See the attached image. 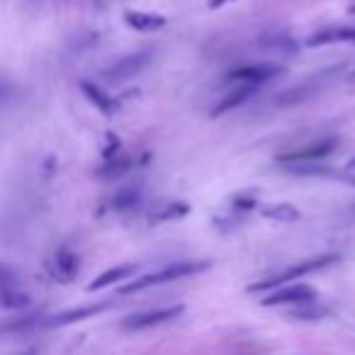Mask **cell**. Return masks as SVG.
Instances as JSON below:
<instances>
[{
	"mask_svg": "<svg viewBox=\"0 0 355 355\" xmlns=\"http://www.w3.org/2000/svg\"><path fill=\"white\" fill-rule=\"evenodd\" d=\"M309 304H297V309L292 311V316H295V319H321V316L326 314L324 309H316V306H309Z\"/></svg>",
	"mask_w": 355,
	"mask_h": 355,
	"instance_id": "cell-22",
	"label": "cell"
},
{
	"mask_svg": "<svg viewBox=\"0 0 355 355\" xmlns=\"http://www.w3.org/2000/svg\"><path fill=\"white\" fill-rule=\"evenodd\" d=\"M261 44L270 46V49L280 51V54H295L297 51V44L292 42V37H287V35H266L261 40Z\"/></svg>",
	"mask_w": 355,
	"mask_h": 355,
	"instance_id": "cell-20",
	"label": "cell"
},
{
	"mask_svg": "<svg viewBox=\"0 0 355 355\" xmlns=\"http://www.w3.org/2000/svg\"><path fill=\"white\" fill-rule=\"evenodd\" d=\"M348 171H355V158H350L348 161Z\"/></svg>",
	"mask_w": 355,
	"mask_h": 355,
	"instance_id": "cell-27",
	"label": "cell"
},
{
	"mask_svg": "<svg viewBox=\"0 0 355 355\" xmlns=\"http://www.w3.org/2000/svg\"><path fill=\"white\" fill-rule=\"evenodd\" d=\"M338 146V139L336 137H326V139H319V141H311L306 146H300L290 153H280L277 161L280 163H314L319 158H326L336 151Z\"/></svg>",
	"mask_w": 355,
	"mask_h": 355,
	"instance_id": "cell-5",
	"label": "cell"
},
{
	"mask_svg": "<svg viewBox=\"0 0 355 355\" xmlns=\"http://www.w3.org/2000/svg\"><path fill=\"white\" fill-rule=\"evenodd\" d=\"M151 61H153V49L134 51V54H127L119 61H114L110 69L103 71V76L107 83H122V80H129V78H134V76L141 73Z\"/></svg>",
	"mask_w": 355,
	"mask_h": 355,
	"instance_id": "cell-3",
	"label": "cell"
},
{
	"mask_svg": "<svg viewBox=\"0 0 355 355\" xmlns=\"http://www.w3.org/2000/svg\"><path fill=\"white\" fill-rule=\"evenodd\" d=\"M345 80H348V83H355V71H353V73H350V76H348V78H345Z\"/></svg>",
	"mask_w": 355,
	"mask_h": 355,
	"instance_id": "cell-28",
	"label": "cell"
},
{
	"mask_svg": "<svg viewBox=\"0 0 355 355\" xmlns=\"http://www.w3.org/2000/svg\"><path fill=\"white\" fill-rule=\"evenodd\" d=\"M139 202H141V193H139L137 188H124V190H119V193H114V198H112V207L117 209V212H132Z\"/></svg>",
	"mask_w": 355,
	"mask_h": 355,
	"instance_id": "cell-18",
	"label": "cell"
},
{
	"mask_svg": "<svg viewBox=\"0 0 355 355\" xmlns=\"http://www.w3.org/2000/svg\"><path fill=\"white\" fill-rule=\"evenodd\" d=\"M80 90H83L85 98L95 105V110H100L105 117H114V114H117L119 100H114L112 95H107L103 88H98V85L90 83V80H80Z\"/></svg>",
	"mask_w": 355,
	"mask_h": 355,
	"instance_id": "cell-11",
	"label": "cell"
},
{
	"mask_svg": "<svg viewBox=\"0 0 355 355\" xmlns=\"http://www.w3.org/2000/svg\"><path fill=\"white\" fill-rule=\"evenodd\" d=\"M134 272H137V266H117V268H110V270L100 272V275L95 277L93 282H90L88 290L95 292V290H103V287L117 285L119 280H127V277H132Z\"/></svg>",
	"mask_w": 355,
	"mask_h": 355,
	"instance_id": "cell-14",
	"label": "cell"
},
{
	"mask_svg": "<svg viewBox=\"0 0 355 355\" xmlns=\"http://www.w3.org/2000/svg\"><path fill=\"white\" fill-rule=\"evenodd\" d=\"M261 217L272 219V222H297L300 219V209L290 202H275V205H258Z\"/></svg>",
	"mask_w": 355,
	"mask_h": 355,
	"instance_id": "cell-16",
	"label": "cell"
},
{
	"mask_svg": "<svg viewBox=\"0 0 355 355\" xmlns=\"http://www.w3.org/2000/svg\"><path fill=\"white\" fill-rule=\"evenodd\" d=\"M188 212H190V205H185V202H171L168 207H163L158 214H153L151 222L158 224V222H168V219H180V217H185Z\"/></svg>",
	"mask_w": 355,
	"mask_h": 355,
	"instance_id": "cell-21",
	"label": "cell"
},
{
	"mask_svg": "<svg viewBox=\"0 0 355 355\" xmlns=\"http://www.w3.org/2000/svg\"><path fill=\"white\" fill-rule=\"evenodd\" d=\"M129 168H132V158H129L127 153L119 151V153H114V156L105 158V163L98 171V175L105 178V180H114V178H122Z\"/></svg>",
	"mask_w": 355,
	"mask_h": 355,
	"instance_id": "cell-17",
	"label": "cell"
},
{
	"mask_svg": "<svg viewBox=\"0 0 355 355\" xmlns=\"http://www.w3.org/2000/svg\"><path fill=\"white\" fill-rule=\"evenodd\" d=\"M185 306L183 304H173V306H163V309H151V311H141V314H132L122 321V326L127 331H141V329H151V326L166 324L183 314Z\"/></svg>",
	"mask_w": 355,
	"mask_h": 355,
	"instance_id": "cell-6",
	"label": "cell"
},
{
	"mask_svg": "<svg viewBox=\"0 0 355 355\" xmlns=\"http://www.w3.org/2000/svg\"><path fill=\"white\" fill-rule=\"evenodd\" d=\"M27 355H30V353H27Z\"/></svg>",
	"mask_w": 355,
	"mask_h": 355,
	"instance_id": "cell-29",
	"label": "cell"
},
{
	"mask_svg": "<svg viewBox=\"0 0 355 355\" xmlns=\"http://www.w3.org/2000/svg\"><path fill=\"white\" fill-rule=\"evenodd\" d=\"M253 207H258L256 205V198L253 195H236L234 198V209H241V212H246V209H253Z\"/></svg>",
	"mask_w": 355,
	"mask_h": 355,
	"instance_id": "cell-23",
	"label": "cell"
},
{
	"mask_svg": "<svg viewBox=\"0 0 355 355\" xmlns=\"http://www.w3.org/2000/svg\"><path fill=\"white\" fill-rule=\"evenodd\" d=\"M340 66H334L331 71H326V73H316L314 78L304 80L302 85H295V88L285 90V93H280V98H277V105L280 107H290V105H297V103H304V100L314 98V95L321 93V88L326 85V80H329V73H334V71H338Z\"/></svg>",
	"mask_w": 355,
	"mask_h": 355,
	"instance_id": "cell-8",
	"label": "cell"
},
{
	"mask_svg": "<svg viewBox=\"0 0 355 355\" xmlns=\"http://www.w3.org/2000/svg\"><path fill=\"white\" fill-rule=\"evenodd\" d=\"M316 297L314 287L309 285H282L275 287L268 297H263V306H282V304H309L311 300Z\"/></svg>",
	"mask_w": 355,
	"mask_h": 355,
	"instance_id": "cell-7",
	"label": "cell"
},
{
	"mask_svg": "<svg viewBox=\"0 0 355 355\" xmlns=\"http://www.w3.org/2000/svg\"><path fill=\"white\" fill-rule=\"evenodd\" d=\"M78 268H80L78 256L73 251H69V248H59L54 253V258H51V275L59 282H71L78 275Z\"/></svg>",
	"mask_w": 355,
	"mask_h": 355,
	"instance_id": "cell-10",
	"label": "cell"
},
{
	"mask_svg": "<svg viewBox=\"0 0 355 355\" xmlns=\"http://www.w3.org/2000/svg\"><path fill=\"white\" fill-rule=\"evenodd\" d=\"M256 90H258V85H236L234 90H229L227 95H224L222 100H219L217 105H214V110H212V117H219V114H224V112H229V110H236V107H241L243 103H248V100L256 95Z\"/></svg>",
	"mask_w": 355,
	"mask_h": 355,
	"instance_id": "cell-12",
	"label": "cell"
},
{
	"mask_svg": "<svg viewBox=\"0 0 355 355\" xmlns=\"http://www.w3.org/2000/svg\"><path fill=\"white\" fill-rule=\"evenodd\" d=\"M103 309H107V304H93V306H78V309H69V311H61V314L51 316L46 324L49 326H66V324H76V321H83L88 316L100 314Z\"/></svg>",
	"mask_w": 355,
	"mask_h": 355,
	"instance_id": "cell-15",
	"label": "cell"
},
{
	"mask_svg": "<svg viewBox=\"0 0 355 355\" xmlns=\"http://www.w3.org/2000/svg\"><path fill=\"white\" fill-rule=\"evenodd\" d=\"M209 268V261H183V263H173V266H166L156 272H148V275H141L137 280L127 282L122 287V295H134V292L148 290L153 285H163V282H173V280H183V277L198 275V272H205Z\"/></svg>",
	"mask_w": 355,
	"mask_h": 355,
	"instance_id": "cell-1",
	"label": "cell"
},
{
	"mask_svg": "<svg viewBox=\"0 0 355 355\" xmlns=\"http://www.w3.org/2000/svg\"><path fill=\"white\" fill-rule=\"evenodd\" d=\"M119 151H122V148H119V139L114 137L112 132H110L107 134V146L103 148V156L110 158V156H114V153H119Z\"/></svg>",
	"mask_w": 355,
	"mask_h": 355,
	"instance_id": "cell-24",
	"label": "cell"
},
{
	"mask_svg": "<svg viewBox=\"0 0 355 355\" xmlns=\"http://www.w3.org/2000/svg\"><path fill=\"white\" fill-rule=\"evenodd\" d=\"M309 49L314 46H329V44H353L355 46V27H326L304 40Z\"/></svg>",
	"mask_w": 355,
	"mask_h": 355,
	"instance_id": "cell-9",
	"label": "cell"
},
{
	"mask_svg": "<svg viewBox=\"0 0 355 355\" xmlns=\"http://www.w3.org/2000/svg\"><path fill=\"white\" fill-rule=\"evenodd\" d=\"M280 73H285V66L272 64V61H263V64H246L234 69L232 73L227 76L229 83H239V85H261L268 83V80L277 78Z\"/></svg>",
	"mask_w": 355,
	"mask_h": 355,
	"instance_id": "cell-4",
	"label": "cell"
},
{
	"mask_svg": "<svg viewBox=\"0 0 355 355\" xmlns=\"http://www.w3.org/2000/svg\"><path fill=\"white\" fill-rule=\"evenodd\" d=\"M229 3H236V0H207V6L212 8V10H219V8L229 6Z\"/></svg>",
	"mask_w": 355,
	"mask_h": 355,
	"instance_id": "cell-26",
	"label": "cell"
},
{
	"mask_svg": "<svg viewBox=\"0 0 355 355\" xmlns=\"http://www.w3.org/2000/svg\"><path fill=\"white\" fill-rule=\"evenodd\" d=\"M30 304V295L22 287L15 290H0V309H22Z\"/></svg>",
	"mask_w": 355,
	"mask_h": 355,
	"instance_id": "cell-19",
	"label": "cell"
},
{
	"mask_svg": "<svg viewBox=\"0 0 355 355\" xmlns=\"http://www.w3.org/2000/svg\"><path fill=\"white\" fill-rule=\"evenodd\" d=\"M338 261H340L338 253H321V256H316V258H306V261L297 263V266L285 268L282 272L268 277V280H261V282H253V285H248V292L275 290V287H282V285H287V282H292V280H300V277L309 275V272L324 270V268L334 266V263H338Z\"/></svg>",
	"mask_w": 355,
	"mask_h": 355,
	"instance_id": "cell-2",
	"label": "cell"
},
{
	"mask_svg": "<svg viewBox=\"0 0 355 355\" xmlns=\"http://www.w3.org/2000/svg\"><path fill=\"white\" fill-rule=\"evenodd\" d=\"M124 22L137 32H158L168 25V20L158 12H141V10H127Z\"/></svg>",
	"mask_w": 355,
	"mask_h": 355,
	"instance_id": "cell-13",
	"label": "cell"
},
{
	"mask_svg": "<svg viewBox=\"0 0 355 355\" xmlns=\"http://www.w3.org/2000/svg\"><path fill=\"white\" fill-rule=\"evenodd\" d=\"M8 98H12V85L6 83V80H0V103Z\"/></svg>",
	"mask_w": 355,
	"mask_h": 355,
	"instance_id": "cell-25",
	"label": "cell"
}]
</instances>
